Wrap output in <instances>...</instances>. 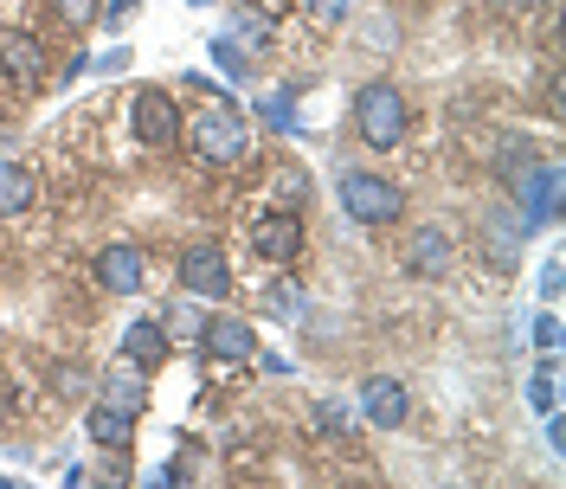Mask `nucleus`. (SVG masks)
<instances>
[{
	"mask_svg": "<svg viewBox=\"0 0 566 489\" xmlns=\"http://www.w3.org/2000/svg\"><path fill=\"white\" fill-rule=\"evenodd\" d=\"M0 71H7L20 91H39V84H45V71H52V59H45V45H39L33 33L0 27Z\"/></svg>",
	"mask_w": 566,
	"mask_h": 489,
	"instance_id": "nucleus-10",
	"label": "nucleus"
},
{
	"mask_svg": "<svg viewBox=\"0 0 566 489\" xmlns=\"http://www.w3.org/2000/svg\"><path fill=\"white\" fill-rule=\"evenodd\" d=\"M180 142L193 148V162H207V168H226V162H239L251 142V123L239 110L226 104V97H212L207 110H193V116H180Z\"/></svg>",
	"mask_w": 566,
	"mask_h": 489,
	"instance_id": "nucleus-1",
	"label": "nucleus"
},
{
	"mask_svg": "<svg viewBox=\"0 0 566 489\" xmlns=\"http://www.w3.org/2000/svg\"><path fill=\"white\" fill-rule=\"evenodd\" d=\"M175 354V335H168V315H136L129 329H123V361L142 367V374H155L161 361Z\"/></svg>",
	"mask_w": 566,
	"mask_h": 489,
	"instance_id": "nucleus-11",
	"label": "nucleus"
},
{
	"mask_svg": "<svg viewBox=\"0 0 566 489\" xmlns=\"http://www.w3.org/2000/svg\"><path fill=\"white\" fill-rule=\"evenodd\" d=\"M84 431H91V445H97V451H129V445H136V419H129V413H116V406H104V399H91Z\"/></svg>",
	"mask_w": 566,
	"mask_h": 489,
	"instance_id": "nucleus-16",
	"label": "nucleus"
},
{
	"mask_svg": "<svg viewBox=\"0 0 566 489\" xmlns=\"http://www.w3.org/2000/svg\"><path fill=\"white\" fill-rule=\"evenodd\" d=\"M335 200H342V212H348L354 226H367V232L406 219V194H399L387 175H367V168H348V175L335 180Z\"/></svg>",
	"mask_w": 566,
	"mask_h": 489,
	"instance_id": "nucleus-3",
	"label": "nucleus"
},
{
	"mask_svg": "<svg viewBox=\"0 0 566 489\" xmlns=\"http://www.w3.org/2000/svg\"><path fill=\"white\" fill-rule=\"evenodd\" d=\"M303 200H310V175L303 168H277V207L303 212Z\"/></svg>",
	"mask_w": 566,
	"mask_h": 489,
	"instance_id": "nucleus-24",
	"label": "nucleus"
},
{
	"mask_svg": "<svg viewBox=\"0 0 566 489\" xmlns=\"http://www.w3.org/2000/svg\"><path fill=\"white\" fill-rule=\"evenodd\" d=\"M193 335H200V354H207V361H226V367H239V361L258 354V329L239 322V315H207Z\"/></svg>",
	"mask_w": 566,
	"mask_h": 489,
	"instance_id": "nucleus-9",
	"label": "nucleus"
},
{
	"mask_svg": "<svg viewBox=\"0 0 566 489\" xmlns=\"http://www.w3.org/2000/svg\"><path fill=\"white\" fill-rule=\"evenodd\" d=\"M303 212L296 207H264L258 219H251V251L264 258V264H296L303 258Z\"/></svg>",
	"mask_w": 566,
	"mask_h": 489,
	"instance_id": "nucleus-6",
	"label": "nucleus"
},
{
	"mask_svg": "<svg viewBox=\"0 0 566 489\" xmlns=\"http://www.w3.org/2000/svg\"><path fill=\"white\" fill-rule=\"evenodd\" d=\"M522 239H528L522 212L515 207H490V219H483V251H490L495 271H515V264H522Z\"/></svg>",
	"mask_w": 566,
	"mask_h": 489,
	"instance_id": "nucleus-13",
	"label": "nucleus"
},
{
	"mask_svg": "<svg viewBox=\"0 0 566 489\" xmlns=\"http://www.w3.org/2000/svg\"><path fill=\"white\" fill-rule=\"evenodd\" d=\"M180 290L187 296H200V303H226L232 296V264H226V251L212 239H193L187 251H180Z\"/></svg>",
	"mask_w": 566,
	"mask_h": 489,
	"instance_id": "nucleus-5",
	"label": "nucleus"
},
{
	"mask_svg": "<svg viewBox=\"0 0 566 489\" xmlns=\"http://www.w3.org/2000/svg\"><path fill=\"white\" fill-rule=\"evenodd\" d=\"M534 348H541V354H560V315H554V303L534 315Z\"/></svg>",
	"mask_w": 566,
	"mask_h": 489,
	"instance_id": "nucleus-27",
	"label": "nucleus"
},
{
	"mask_svg": "<svg viewBox=\"0 0 566 489\" xmlns=\"http://www.w3.org/2000/svg\"><path fill=\"white\" fill-rule=\"evenodd\" d=\"M212 65H219V77H226V84H245V77H251L245 45H239V39H226V33H212Z\"/></svg>",
	"mask_w": 566,
	"mask_h": 489,
	"instance_id": "nucleus-20",
	"label": "nucleus"
},
{
	"mask_svg": "<svg viewBox=\"0 0 566 489\" xmlns=\"http://www.w3.org/2000/svg\"><path fill=\"white\" fill-rule=\"evenodd\" d=\"M316 425L328 431V438H348V431H354V413L342 406V399H322V406H316Z\"/></svg>",
	"mask_w": 566,
	"mask_h": 489,
	"instance_id": "nucleus-25",
	"label": "nucleus"
},
{
	"mask_svg": "<svg viewBox=\"0 0 566 489\" xmlns=\"http://www.w3.org/2000/svg\"><path fill=\"white\" fill-rule=\"evenodd\" d=\"M226 39H239V45H251V52H258V45H271V20H264L258 7H239V13H232V33H226Z\"/></svg>",
	"mask_w": 566,
	"mask_h": 489,
	"instance_id": "nucleus-22",
	"label": "nucleus"
},
{
	"mask_svg": "<svg viewBox=\"0 0 566 489\" xmlns=\"http://www.w3.org/2000/svg\"><path fill=\"white\" fill-rule=\"evenodd\" d=\"M39 200V175L27 162H0V219H13V212H27Z\"/></svg>",
	"mask_w": 566,
	"mask_h": 489,
	"instance_id": "nucleus-17",
	"label": "nucleus"
},
{
	"mask_svg": "<svg viewBox=\"0 0 566 489\" xmlns=\"http://www.w3.org/2000/svg\"><path fill=\"white\" fill-rule=\"evenodd\" d=\"M91 271H97V283H104L109 296H136V290H142V251L129 239H116V245L97 251V264H91Z\"/></svg>",
	"mask_w": 566,
	"mask_h": 489,
	"instance_id": "nucleus-14",
	"label": "nucleus"
},
{
	"mask_svg": "<svg viewBox=\"0 0 566 489\" xmlns=\"http://www.w3.org/2000/svg\"><path fill=\"white\" fill-rule=\"evenodd\" d=\"M91 393H97L104 406H116V413H129V419H142V413H148V381H142V367H129V361H123V367H109Z\"/></svg>",
	"mask_w": 566,
	"mask_h": 489,
	"instance_id": "nucleus-15",
	"label": "nucleus"
},
{
	"mask_svg": "<svg viewBox=\"0 0 566 489\" xmlns=\"http://www.w3.org/2000/svg\"><path fill=\"white\" fill-rule=\"evenodd\" d=\"M129 123H136L142 148H175V142H180V104H175V91L142 84L136 97H129Z\"/></svg>",
	"mask_w": 566,
	"mask_h": 489,
	"instance_id": "nucleus-7",
	"label": "nucleus"
},
{
	"mask_svg": "<svg viewBox=\"0 0 566 489\" xmlns=\"http://www.w3.org/2000/svg\"><path fill=\"white\" fill-rule=\"evenodd\" d=\"M310 7H316L322 20H342V13H348V0H310Z\"/></svg>",
	"mask_w": 566,
	"mask_h": 489,
	"instance_id": "nucleus-31",
	"label": "nucleus"
},
{
	"mask_svg": "<svg viewBox=\"0 0 566 489\" xmlns=\"http://www.w3.org/2000/svg\"><path fill=\"white\" fill-rule=\"evenodd\" d=\"M547 445H554V451H566V419H554V413H547Z\"/></svg>",
	"mask_w": 566,
	"mask_h": 489,
	"instance_id": "nucleus-30",
	"label": "nucleus"
},
{
	"mask_svg": "<svg viewBox=\"0 0 566 489\" xmlns=\"http://www.w3.org/2000/svg\"><path fill=\"white\" fill-rule=\"evenodd\" d=\"M406 129H412V104H406V91H399V84L374 77V84H360V91H354V136L367 142L374 155L399 148Z\"/></svg>",
	"mask_w": 566,
	"mask_h": 489,
	"instance_id": "nucleus-2",
	"label": "nucleus"
},
{
	"mask_svg": "<svg viewBox=\"0 0 566 489\" xmlns=\"http://www.w3.org/2000/svg\"><path fill=\"white\" fill-rule=\"evenodd\" d=\"M258 116H264L271 129H303V123H296V91H264V97H258Z\"/></svg>",
	"mask_w": 566,
	"mask_h": 489,
	"instance_id": "nucleus-21",
	"label": "nucleus"
},
{
	"mask_svg": "<svg viewBox=\"0 0 566 489\" xmlns=\"http://www.w3.org/2000/svg\"><path fill=\"white\" fill-rule=\"evenodd\" d=\"M354 406H360V419L374 425V431H399V425L412 419V393L399 374H367L360 393H354Z\"/></svg>",
	"mask_w": 566,
	"mask_h": 489,
	"instance_id": "nucleus-8",
	"label": "nucleus"
},
{
	"mask_svg": "<svg viewBox=\"0 0 566 489\" xmlns=\"http://www.w3.org/2000/svg\"><path fill=\"white\" fill-rule=\"evenodd\" d=\"M509 187H515V212H522V226H528V232H541V226H554V219H560V187H566L560 162L522 168Z\"/></svg>",
	"mask_w": 566,
	"mask_h": 489,
	"instance_id": "nucleus-4",
	"label": "nucleus"
},
{
	"mask_svg": "<svg viewBox=\"0 0 566 489\" xmlns=\"http://www.w3.org/2000/svg\"><path fill=\"white\" fill-rule=\"evenodd\" d=\"M91 367H84V361H52V367H45V393H52V399H91Z\"/></svg>",
	"mask_w": 566,
	"mask_h": 489,
	"instance_id": "nucleus-18",
	"label": "nucleus"
},
{
	"mask_svg": "<svg viewBox=\"0 0 566 489\" xmlns=\"http://www.w3.org/2000/svg\"><path fill=\"white\" fill-rule=\"evenodd\" d=\"M45 7L65 20L71 33H84V27H97V20H104V7H97V0H45Z\"/></svg>",
	"mask_w": 566,
	"mask_h": 489,
	"instance_id": "nucleus-23",
	"label": "nucleus"
},
{
	"mask_svg": "<svg viewBox=\"0 0 566 489\" xmlns=\"http://www.w3.org/2000/svg\"><path fill=\"white\" fill-rule=\"evenodd\" d=\"M271 310H283V315H303V310H310L303 283H296V278H277V290H271Z\"/></svg>",
	"mask_w": 566,
	"mask_h": 489,
	"instance_id": "nucleus-26",
	"label": "nucleus"
},
{
	"mask_svg": "<svg viewBox=\"0 0 566 489\" xmlns=\"http://www.w3.org/2000/svg\"><path fill=\"white\" fill-rule=\"evenodd\" d=\"M528 406L534 413H560V367H554V354L534 367V381H528Z\"/></svg>",
	"mask_w": 566,
	"mask_h": 489,
	"instance_id": "nucleus-19",
	"label": "nucleus"
},
{
	"mask_svg": "<svg viewBox=\"0 0 566 489\" xmlns=\"http://www.w3.org/2000/svg\"><path fill=\"white\" fill-rule=\"evenodd\" d=\"M193 7H207V0H193Z\"/></svg>",
	"mask_w": 566,
	"mask_h": 489,
	"instance_id": "nucleus-32",
	"label": "nucleus"
},
{
	"mask_svg": "<svg viewBox=\"0 0 566 489\" xmlns=\"http://www.w3.org/2000/svg\"><path fill=\"white\" fill-rule=\"evenodd\" d=\"M528 155H534L528 142H502V155H495V175H502V180H515L522 168H528Z\"/></svg>",
	"mask_w": 566,
	"mask_h": 489,
	"instance_id": "nucleus-28",
	"label": "nucleus"
},
{
	"mask_svg": "<svg viewBox=\"0 0 566 489\" xmlns=\"http://www.w3.org/2000/svg\"><path fill=\"white\" fill-rule=\"evenodd\" d=\"M560 258H547V264H541V303H560Z\"/></svg>",
	"mask_w": 566,
	"mask_h": 489,
	"instance_id": "nucleus-29",
	"label": "nucleus"
},
{
	"mask_svg": "<svg viewBox=\"0 0 566 489\" xmlns=\"http://www.w3.org/2000/svg\"><path fill=\"white\" fill-rule=\"evenodd\" d=\"M451 264H458V245H451L444 226H419L406 239V271L412 278H451Z\"/></svg>",
	"mask_w": 566,
	"mask_h": 489,
	"instance_id": "nucleus-12",
	"label": "nucleus"
}]
</instances>
